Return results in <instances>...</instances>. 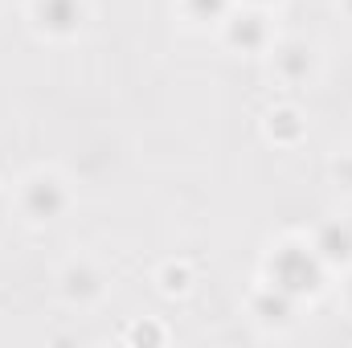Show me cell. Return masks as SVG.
<instances>
[{
	"instance_id": "6da1fadb",
	"label": "cell",
	"mask_w": 352,
	"mask_h": 348,
	"mask_svg": "<svg viewBox=\"0 0 352 348\" xmlns=\"http://www.w3.org/2000/svg\"><path fill=\"white\" fill-rule=\"evenodd\" d=\"M270 279L278 291L287 295H303V291H316L320 287V259L311 250H299V246H287L278 259L270 262Z\"/></svg>"
},
{
	"instance_id": "7a4b0ae2",
	"label": "cell",
	"mask_w": 352,
	"mask_h": 348,
	"mask_svg": "<svg viewBox=\"0 0 352 348\" xmlns=\"http://www.w3.org/2000/svg\"><path fill=\"white\" fill-rule=\"evenodd\" d=\"M316 250H320L324 259H349L352 254V230L349 226H340V221L324 226L320 238H316Z\"/></svg>"
},
{
	"instance_id": "3957f363",
	"label": "cell",
	"mask_w": 352,
	"mask_h": 348,
	"mask_svg": "<svg viewBox=\"0 0 352 348\" xmlns=\"http://www.w3.org/2000/svg\"><path fill=\"white\" fill-rule=\"evenodd\" d=\"M41 21L50 29H74L82 21V4L78 0H41Z\"/></svg>"
},
{
	"instance_id": "277c9868",
	"label": "cell",
	"mask_w": 352,
	"mask_h": 348,
	"mask_svg": "<svg viewBox=\"0 0 352 348\" xmlns=\"http://www.w3.org/2000/svg\"><path fill=\"white\" fill-rule=\"evenodd\" d=\"M29 209H33L37 217H54V213L62 209V193H58V184H50V180L33 184V193H29Z\"/></svg>"
},
{
	"instance_id": "5b68a950",
	"label": "cell",
	"mask_w": 352,
	"mask_h": 348,
	"mask_svg": "<svg viewBox=\"0 0 352 348\" xmlns=\"http://www.w3.org/2000/svg\"><path fill=\"white\" fill-rule=\"evenodd\" d=\"M291 303H295V295H287V291H266L263 299H258V312H263L266 320H287L291 316Z\"/></svg>"
},
{
	"instance_id": "8992f818",
	"label": "cell",
	"mask_w": 352,
	"mask_h": 348,
	"mask_svg": "<svg viewBox=\"0 0 352 348\" xmlns=\"http://www.w3.org/2000/svg\"><path fill=\"white\" fill-rule=\"evenodd\" d=\"M234 41L238 45H258L263 41V21L258 17H246L242 25H234Z\"/></svg>"
},
{
	"instance_id": "52a82bcc",
	"label": "cell",
	"mask_w": 352,
	"mask_h": 348,
	"mask_svg": "<svg viewBox=\"0 0 352 348\" xmlns=\"http://www.w3.org/2000/svg\"><path fill=\"white\" fill-rule=\"evenodd\" d=\"M192 8H197L201 17H213V12H221V8H226V0H192Z\"/></svg>"
},
{
	"instance_id": "ba28073f",
	"label": "cell",
	"mask_w": 352,
	"mask_h": 348,
	"mask_svg": "<svg viewBox=\"0 0 352 348\" xmlns=\"http://www.w3.org/2000/svg\"><path fill=\"white\" fill-rule=\"evenodd\" d=\"M287 54H291V58H287V70H291V74H303V70H307V62L299 58L303 50H287Z\"/></svg>"
},
{
	"instance_id": "9c48e42d",
	"label": "cell",
	"mask_w": 352,
	"mask_h": 348,
	"mask_svg": "<svg viewBox=\"0 0 352 348\" xmlns=\"http://www.w3.org/2000/svg\"><path fill=\"white\" fill-rule=\"evenodd\" d=\"M344 176H349V180H352V164H344Z\"/></svg>"
}]
</instances>
